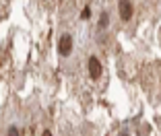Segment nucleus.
Listing matches in <instances>:
<instances>
[{
    "label": "nucleus",
    "mask_w": 161,
    "mask_h": 136,
    "mask_svg": "<svg viewBox=\"0 0 161 136\" xmlns=\"http://www.w3.org/2000/svg\"><path fill=\"white\" fill-rule=\"evenodd\" d=\"M89 17H91V8H89V6H87V8L83 10V13H80V19H85V21H87V19H89Z\"/></svg>",
    "instance_id": "nucleus-5"
},
{
    "label": "nucleus",
    "mask_w": 161,
    "mask_h": 136,
    "mask_svg": "<svg viewBox=\"0 0 161 136\" xmlns=\"http://www.w3.org/2000/svg\"><path fill=\"white\" fill-rule=\"evenodd\" d=\"M118 10H120V17H122L124 21H128L132 17V4H130V0H120Z\"/></svg>",
    "instance_id": "nucleus-2"
},
{
    "label": "nucleus",
    "mask_w": 161,
    "mask_h": 136,
    "mask_svg": "<svg viewBox=\"0 0 161 136\" xmlns=\"http://www.w3.org/2000/svg\"><path fill=\"white\" fill-rule=\"evenodd\" d=\"M108 23H109V17H108V14L103 13V14H101V19H99V27L103 29V27H105V25H108Z\"/></svg>",
    "instance_id": "nucleus-4"
},
{
    "label": "nucleus",
    "mask_w": 161,
    "mask_h": 136,
    "mask_svg": "<svg viewBox=\"0 0 161 136\" xmlns=\"http://www.w3.org/2000/svg\"><path fill=\"white\" fill-rule=\"evenodd\" d=\"M89 74L91 79H99L101 76V64L97 58H89Z\"/></svg>",
    "instance_id": "nucleus-3"
},
{
    "label": "nucleus",
    "mask_w": 161,
    "mask_h": 136,
    "mask_svg": "<svg viewBox=\"0 0 161 136\" xmlns=\"http://www.w3.org/2000/svg\"><path fill=\"white\" fill-rule=\"evenodd\" d=\"M58 52H60V56H68V54L72 52V37H70V35H62V37H60Z\"/></svg>",
    "instance_id": "nucleus-1"
}]
</instances>
